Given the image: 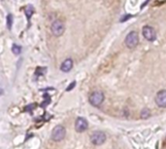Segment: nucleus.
Returning a JSON list of instances; mask_svg holds the SVG:
<instances>
[{
	"instance_id": "12",
	"label": "nucleus",
	"mask_w": 166,
	"mask_h": 149,
	"mask_svg": "<svg viewBox=\"0 0 166 149\" xmlns=\"http://www.w3.org/2000/svg\"><path fill=\"white\" fill-rule=\"evenodd\" d=\"M12 51H13V53L15 55H17L18 56V55H20L21 53V47L17 45V44H14L13 47H12Z\"/></svg>"
},
{
	"instance_id": "8",
	"label": "nucleus",
	"mask_w": 166,
	"mask_h": 149,
	"mask_svg": "<svg viewBox=\"0 0 166 149\" xmlns=\"http://www.w3.org/2000/svg\"><path fill=\"white\" fill-rule=\"evenodd\" d=\"M87 127H88L87 121L84 118H83V117H79V118L76 119L75 130L78 133H84V131H87Z\"/></svg>"
},
{
	"instance_id": "4",
	"label": "nucleus",
	"mask_w": 166,
	"mask_h": 149,
	"mask_svg": "<svg viewBox=\"0 0 166 149\" xmlns=\"http://www.w3.org/2000/svg\"><path fill=\"white\" fill-rule=\"evenodd\" d=\"M104 99H105V97L101 91H95L90 96L88 100H90V103L93 106H99L104 101Z\"/></svg>"
},
{
	"instance_id": "7",
	"label": "nucleus",
	"mask_w": 166,
	"mask_h": 149,
	"mask_svg": "<svg viewBox=\"0 0 166 149\" xmlns=\"http://www.w3.org/2000/svg\"><path fill=\"white\" fill-rule=\"evenodd\" d=\"M156 103L158 107L165 108L166 107V90H162L159 91L156 96Z\"/></svg>"
},
{
	"instance_id": "11",
	"label": "nucleus",
	"mask_w": 166,
	"mask_h": 149,
	"mask_svg": "<svg viewBox=\"0 0 166 149\" xmlns=\"http://www.w3.org/2000/svg\"><path fill=\"white\" fill-rule=\"evenodd\" d=\"M140 117H141V119H144V120L150 118V111L149 110L148 108H144L140 113Z\"/></svg>"
},
{
	"instance_id": "3",
	"label": "nucleus",
	"mask_w": 166,
	"mask_h": 149,
	"mask_svg": "<svg viewBox=\"0 0 166 149\" xmlns=\"http://www.w3.org/2000/svg\"><path fill=\"white\" fill-rule=\"evenodd\" d=\"M66 136V130L63 126H56L52 132V139L53 142H61Z\"/></svg>"
},
{
	"instance_id": "6",
	"label": "nucleus",
	"mask_w": 166,
	"mask_h": 149,
	"mask_svg": "<svg viewBox=\"0 0 166 149\" xmlns=\"http://www.w3.org/2000/svg\"><path fill=\"white\" fill-rule=\"evenodd\" d=\"M142 33L143 36H144L145 39H147L150 42H153L156 39V32L152 26L150 25H146L143 27L142 29Z\"/></svg>"
},
{
	"instance_id": "14",
	"label": "nucleus",
	"mask_w": 166,
	"mask_h": 149,
	"mask_svg": "<svg viewBox=\"0 0 166 149\" xmlns=\"http://www.w3.org/2000/svg\"><path fill=\"white\" fill-rule=\"evenodd\" d=\"M75 86H76V82H75V81H73V82H72V83H71L70 85H69V86H68V87H67V89H66V91H67V92H69V91H71V90H73V88H74V87H75Z\"/></svg>"
},
{
	"instance_id": "5",
	"label": "nucleus",
	"mask_w": 166,
	"mask_h": 149,
	"mask_svg": "<svg viewBox=\"0 0 166 149\" xmlns=\"http://www.w3.org/2000/svg\"><path fill=\"white\" fill-rule=\"evenodd\" d=\"M64 29H65V26L61 21H59V19H56L55 22H53L52 26H51V30H52V33L55 35V36L59 37V36H60V35H62L64 32Z\"/></svg>"
},
{
	"instance_id": "13",
	"label": "nucleus",
	"mask_w": 166,
	"mask_h": 149,
	"mask_svg": "<svg viewBox=\"0 0 166 149\" xmlns=\"http://www.w3.org/2000/svg\"><path fill=\"white\" fill-rule=\"evenodd\" d=\"M12 25H13V15L9 14L7 16V26H8L9 29H12Z\"/></svg>"
},
{
	"instance_id": "15",
	"label": "nucleus",
	"mask_w": 166,
	"mask_h": 149,
	"mask_svg": "<svg viewBox=\"0 0 166 149\" xmlns=\"http://www.w3.org/2000/svg\"><path fill=\"white\" fill-rule=\"evenodd\" d=\"M2 94H3V90L0 89V95H2Z\"/></svg>"
},
{
	"instance_id": "9",
	"label": "nucleus",
	"mask_w": 166,
	"mask_h": 149,
	"mask_svg": "<svg viewBox=\"0 0 166 149\" xmlns=\"http://www.w3.org/2000/svg\"><path fill=\"white\" fill-rule=\"evenodd\" d=\"M73 67V61L72 58H67L65 60L60 66V70L63 72H69Z\"/></svg>"
},
{
	"instance_id": "1",
	"label": "nucleus",
	"mask_w": 166,
	"mask_h": 149,
	"mask_svg": "<svg viewBox=\"0 0 166 149\" xmlns=\"http://www.w3.org/2000/svg\"><path fill=\"white\" fill-rule=\"evenodd\" d=\"M125 46L128 49H134L136 48L139 42V36L136 31H130V32L126 35L125 37Z\"/></svg>"
},
{
	"instance_id": "10",
	"label": "nucleus",
	"mask_w": 166,
	"mask_h": 149,
	"mask_svg": "<svg viewBox=\"0 0 166 149\" xmlns=\"http://www.w3.org/2000/svg\"><path fill=\"white\" fill-rule=\"evenodd\" d=\"M33 12H34V9L31 5H27L25 8H24V14L26 16V18H27V21L29 22L30 18H31V16L33 15Z\"/></svg>"
},
{
	"instance_id": "2",
	"label": "nucleus",
	"mask_w": 166,
	"mask_h": 149,
	"mask_svg": "<svg viewBox=\"0 0 166 149\" xmlns=\"http://www.w3.org/2000/svg\"><path fill=\"white\" fill-rule=\"evenodd\" d=\"M90 142L94 145H102L106 142V135L105 133L101 131L93 132L90 136Z\"/></svg>"
}]
</instances>
